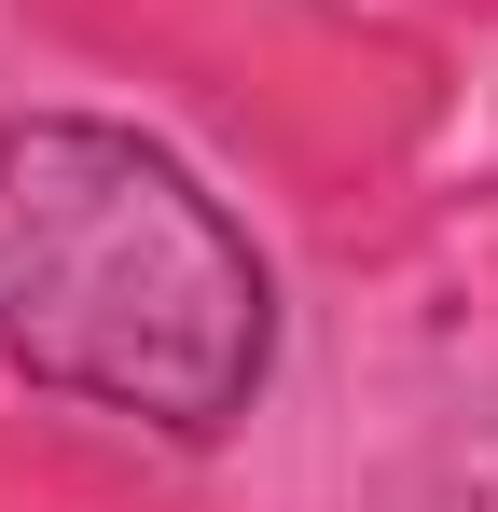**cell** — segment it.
<instances>
[{
  "instance_id": "1",
  "label": "cell",
  "mask_w": 498,
  "mask_h": 512,
  "mask_svg": "<svg viewBox=\"0 0 498 512\" xmlns=\"http://www.w3.org/2000/svg\"><path fill=\"white\" fill-rule=\"evenodd\" d=\"M0 360L83 416L222 443L277 374L249 222L111 111L0 125Z\"/></svg>"
}]
</instances>
